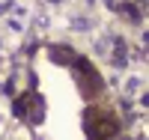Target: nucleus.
Returning a JSON list of instances; mask_svg holds the SVG:
<instances>
[{
  "label": "nucleus",
  "instance_id": "1",
  "mask_svg": "<svg viewBox=\"0 0 149 140\" xmlns=\"http://www.w3.org/2000/svg\"><path fill=\"white\" fill-rule=\"evenodd\" d=\"M90 134L93 137H113L116 134V122L113 119H104V116H102V122L90 119Z\"/></svg>",
  "mask_w": 149,
  "mask_h": 140
}]
</instances>
